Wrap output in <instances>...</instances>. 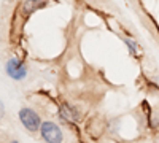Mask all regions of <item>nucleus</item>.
Wrapping results in <instances>:
<instances>
[{
	"instance_id": "nucleus-5",
	"label": "nucleus",
	"mask_w": 159,
	"mask_h": 143,
	"mask_svg": "<svg viewBox=\"0 0 159 143\" xmlns=\"http://www.w3.org/2000/svg\"><path fill=\"white\" fill-rule=\"evenodd\" d=\"M2 116H3V103L0 102V118H2Z\"/></svg>"
},
{
	"instance_id": "nucleus-4",
	"label": "nucleus",
	"mask_w": 159,
	"mask_h": 143,
	"mask_svg": "<svg viewBox=\"0 0 159 143\" xmlns=\"http://www.w3.org/2000/svg\"><path fill=\"white\" fill-rule=\"evenodd\" d=\"M45 3H46V0H25L22 5V13L27 16L32 11H35L37 8H42Z\"/></svg>"
},
{
	"instance_id": "nucleus-2",
	"label": "nucleus",
	"mask_w": 159,
	"mask_h": 143,
	"mask_svg": "<svg viewBox=\"0 0 159 143\" xmlns=\"http://www.w3.org/2000/svg\"><path fill=\"white\" fill-rule=\"evenodd\" d=\"M40 132H42V137L45 138V141L48 143H62V132L54 123H51V121L42 123Z\"/></svg>"
},
{
	"instance_id": "nucleus-6",
	"label": "nucleus",
	"mask_w": 159,
	"mask_h": 143,
	"mask_svg": "<svg viewBox=\"0 0 159 143\" xmlns=\"http://www.w3.org/2000/svg\"><path fill=\"white\" fill-rule=\"evenodd\" d=\"M11 143H18V141H11Z\"/></svg>"
},
{
	"instance_id": "nucleus-3",
	"label": "nucleus",
	"mask_w": 159,
	"mask_h": 143,
	"mask_svg": "<svg viewBox=\"0 0 159 143\" xmlns=\"http://www.w3.org/2000/svg\"><path fill=\"white\" fill-rule=\"evenodd\" d=\"M7 73L10 78H13V80H22V78H25V75H27V69H25V65L19 60V59H10L7 62Z\"/></svg>"
},
{
	"instance_id": "nucleus-1",
	"label": "nucleus",
	"mask_w": 159,
	"mask_h": 143,
	"mask_svg": "<svg viewBox=\"0 0 159 143\" xmlns=\"http://www.w3.org/2000/svg\"><path fill=\"white\" fill-rule=\"evenodd\" d=\"M19 119H21L22 126L25 129H29L30 132H35V131H38V127H42V119H40V116L30 108H22L19 111Z\"/></svg>"
}]
</instances>
